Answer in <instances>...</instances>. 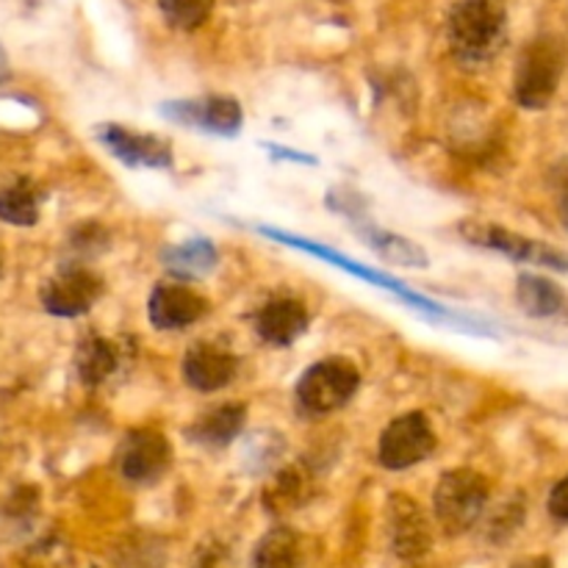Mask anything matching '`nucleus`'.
<instances>
[{
	"instance_id": "25",
	"label": "nucleus",
	"mask_w": 568,
	"mask_h": 568,
	"mask_svg": "<svg viewBox=\"0 0 568 568\" xmlns=\"http://www.w3.org/2000/svg\"><path fill=\"white\" fill-rule=\"evenodd\" d=\"M549 514L558 521H568V475L549 494Z\"/></svg>"
},
{
	"instance_id": "13",
	"label": "nucleus",
	"mask_w": 568,
	"mask_h": 568,
	"mask_svg": "<svg viewBox=\"0 0 568 568\" xmlns=\"http://www.w3.org/2000/svg\"><path fill=\"white\" fill-rule=\"evenodd\" d=\"M236 372V355L214 342L192 344V347L186 349V358H183V381H186L194 392H220V388L231 386Z\"/></svg>"
},
{
	"instance_id": "21",
	"label": "nucleus",
	"mask_w": 568,
	"mask_h": 568,
	"mask_svg": "<svg viewBox=\"0 0 568 568\" xmlns=\"http://www.w3.org/2000/svg\"><path fill=\"white\" fill-rule=\"evenodd\" d=\"M39 209H42V192H39V186L31 178H20V181L0 189V220H3L6 225H37Z\"/></svg>"
},
{
	"instance_id": "11",
	"label": "nucleus",
	"mask_w": 568,
	"mask_h": 568,
	"mask_svg": "<svg viewBox=\"0 0 568 568\" xmlns=\"http://www.w3.org/2000/svg\"><path fill=\"white\" fill-rule=\"evenodd\" d=\"M98 142L114 155L120 164L131 166H148V170H170L172 166V148L159 136L150 133H136L131 128H122L116 122H105V125L94 128Z\"/></svg>"
},
{
	"instance_id": "14",
	"label": "nucleus",
	"mask_w": 568,
	"mask_h": 568,
	"mask_svg": "<svg viewBox=\"0 0 568 568\" xmlns=\"http://www.w3.org/2000/svg\"><path fill=\"white\" fill-rule=\"evenodd\" d=\"M388 536H392V549L403 560L422 558L430 549V525L422 514L419 503H414L405 494H394L386 508Z\"/></svg>"
},
{
	"instance_id": "7",
	"label": "nucleus",
	"mask_w": 568,
	"mask_h": 568,
	"mask_svg": "<svg viewBox=\"0 0 568 568\" xmlns=\"http://www.w3.org/2000/svg\"><path fill=\"white\" fill-rule=\"evenodd\" d=\"M161 116L175 125L194 128V131L214 133V136H239L244 125L242 103L225 94H205V98H186L161 103Z\"/></svg>"
},
{
	"instance_id": "10",
	"label": "nucleus",
	"mask_w": 568,
	"mask_h": 568,
	"mask_svg": "<svg viewBox=\"0 0 568 568\" xmlns=\"http://www.w3.org/2000/svg\"><path fill=\"white\" fill-rule=\"evenodd\" d=\"M120 464L122 477L136 486H153L155 480L164 477V471L172 464V447L159 430H133L128 433L125 442L120 447Z\"/></svg>"
},
{
	"instance_id": "3",
	"label": "nucleus",
	"mask_w": 568,
	"mask_h": 568,
	"mask_svg": "<svg viewBox=\"0 0 568 568\" xmlns=\"http://www.w3.org/2000/svg\"><path fill=\"white\" fill-rule=\"evenodd\" d=\"M566 44L558 37H536L516 61L514 98L521 109L541 111L552 103L566 70Z\"/></svg>"
},
{
	"instance_id": "4",
	"label": "nucleus",
	"mask_w": 568,
	"mask_h": 568,
	"mask_svg": "<svg viewBox=\"0 0 568 568\" xmlns=\"http://www.w3.org/2000/svg\"><path fill=\"white\" fill-rule=\"evenodd\" d=\"M488 497H491V486L480 471H447L433 491V510H436L438 527L453 538L464 536L483 519Z\"/></svg>"
},
{
	"instance_id": "29",
	"label": "nucleus",
	"mask_w": 568,
	"mask_h": 568,
	"mask_svg": "<svg viewBox=\"0 0 568 568\" xmlns=\"http://www.w3.org/2000/svg\"><path fill=\"white\" fill-rule=\"evenodd\" d=\"M560 220H564V225H566V231H568V189H566L564 197H560Z\"/></svg>"
},
{
	"instance_id": "23",
	"label": "nucleus",
	"mask_w": 568,
	"mask_h": 568,
	"mask_svg": "<svg viewBox=\"0 0 568 568\" xmlns=\"http://www.w3.org/2000/svg\"><path fill=\"white\" fill-rule=\"evenodd\" d=\"M311 480L303 469H288L281 471L275 480V486L266 494V503L272 510H294L297 505H303L308 499Z\"/></svg>"
},
{
	"instance_id": "19",
	"label": "nucleus",
	"mask_w": 568,
	"mask_h": 568,
	"mask_svg": "<svg viewBox=\"0 0 568 568\" xmlns=\"http://www.w3.org/2000/svg\"><path fill=\"white\" fill-rule=\"evenodd\" d=\"M353 222H355V231L364 236V242L369 244L381 258H386L388 264L419 266V270H425V266L430 264L425 247H419V244L410 242V239L399 236V233H392V231H383V227L372 225V222H361V220H353Z\"/></svg>"
},
{
	"instance_id": "28",
	"label": "nucleus",
	"mask_w": 568,
	"mask_h": 568,
	"mask_svg": "<svg viewBox=\"0 0 568 568\" xmlns=\"http://www.w3.org/2000/svg\"><path fill=\"white\" fill-rule=\"evenodd\" d=\"M9 75H11V70H9V55H6L3 44H0V87H3V83L9 81Z\"/></svg>"
},
{
	"instance_id": "26",
	"label": "nucleus",
	"mask_w": 568,
	"mask_h": 568,
	"mask_svg": "<svg viewBox=\"0 0 568 568\" xmlns=\"http://www.w3.org/2000/svg\"><path fill=\"white\" fill-rule=\"evenodd\" d=\"M194 568H233L231 558H227V552L222 547H209L203 549V552L197 555V560H194Z\"/></svg>"
},
{
	"instance_id": "6",
	"label": "nucleus",
	"mask_w": 568,
	"mask_h": 568,
	"mask_svg": "<svg viewBox=\"0 0 568 568\" xmlns=\"http://www.w3.org/2000/svg\"><path fill=\"white\" fill-rule=\"evenodd\" d=\"M460 236L469 244H475V247L494 250V253L508 255L510 261H519V264H536L555 272H568L566 253L538 242V239H527L521 236V233L508 231V227L491 225V222L466 220L464 225H460Z\"/></svg>"
},
{
	"instance_id": "1",
	"label": "nucleus",
	"mask_w": 568,
	"mask_h": 568,
	"mask_svg": "<svg viewBox=\"0 0 568 568\" xmlns=\"http://www.w3.org/2000/svg\"><path fill=\"white\" fill-rule=\"evenodd\" d=\"M258 233H261V236L272 239V242L286 244V247L300 250V253L314 255V258L325 261V264L336 266V270L347 272V275L361 277V281L372 283V286L383 288V292L397 294V297L403 300V303H408L414 311H422V314L430 316V320L444 322V325L460 327V331H466V333H483V336H491V331H488L486 322H477V320H471V316L458 314V311L447 308V305H442V303H436V300H430V297H425V294H419V292H416V288H410L408 283L397 281V277L386 275V272L372 270L369 264H361V261L347 258V255L336 253V250H333V247H325V244L314 242V239L294 236V233L277 231V227H266V225H258Z\"/></svg>"
},
{
	"instance_id": "2",
	"label": "nucleus",
	"mask_w": 568,
	"mask_h": 568,
	"mask_svg": "<svg viewBox=\"0 0 568 568\" xmlns=\"http://www.w3.org/2000/svg\"><path fill=\"white\" fill-rule=\"evenodd\" d=\"M447 39L460 64H488L508 39V9L503 0H455L449 9Z\"/></svg>"
},
{
	"instance_id": "5",
	"label": "nucleus",
	"mask_w": 568,
	"mask_h": 568,
	"mask_svg": "<svg viewBox=\"0 0 568 568\" xmlns=\"http://www.w3.org/2000/svg\"><path fill=\"white\" fill-rule=\"evenodd\" d=\"M361 386V372L347 358H325L303 372L297 383V403L308 414L322 416L344 408Z\"/></svg>"
},
{
	"instance_id": "17",
	"label": "nucleus",
	"mask_w": 568,
	"mask_h": 568,
	"mask_svg": "<svg viewBox=\"0 0 568 568\" xmlns=\"http://www.w3.org/2000/svg\"><path fill=\"white\" fill-rule=\"evenodd\" d=\"M161 264L178 277H205L216 270L220 264V253H216L214 244L209 239H186L181 244H170V247L161 250Z\"/></svg>"
},
{
	"instance_id": "8",
	"label": "nucleus",
	"mask_w": 568,
	"mask_h": 568,
	"mask_svg": "<svg viewBox=\"0 0 568 568\" xmlns=\"http://www.w3.org/2000/svg\"><path fill=\"white\" fill-rule=\"evenodd\" d=\"M433 449H436V433H433L430 419L422 410H410V414L397 416L383 430L381 444H377V460L386 469L403 471L430 458Z\"/></svg>"
},
{
	"instance_id": "22",
	"label": "nucleus",
	"mask_w": 568,
	"mask_h": 568,
	"mask_svg": "<svg viewBox=\"0 0 568 568\" xmlns=\"http://www.w3.org/2000/svg\"><path fill=\"white\" fill-rule=\"evenodd\" d=\"M255 568H303V541L292 527H275L258 541Z\"/></svg>"
},
{
	"instance_id": "18",
	"label": "nucleus",
	"mask_w": 568,
	"mask_h": 568,
	"mask_svg": "<svg viewBox=\"0 0 568 568\" xmlns=\"http://www.w3.org/2000/svg\"><path fill=\"white\" fill-rule=\"evenodd\" d=\"M116 366H120V349L114 342L98 336V333H89L78 342L75 372L83 386H100L114 375Z\"/></svg>"
},
{
	"instance_id": "9",
	"label": "nucleus",
	"mask_w": 568,
	"mask_h": 568,
	"mask_svg": "<svg viewBox=\"0 0 568 568\" xmlns=\"http://www.w3.org/2000/svg\"><path fill=\"white\" fill-rule=\"evenodd\" d=\"M42 305L50 316L75 320L83 316L100 297H103V281L83 266H67L59 275L50 277L42 286Z\"/></svg>"
},
{
	"instance_id": "12",
	"label": "nucleus",
	"mask_w": 568,
	"mask_h": 568,
	"mask_svg": "<svg viewBox=\"0 0 568 568\" xmlns=\"http://www.w3.org/2000/svg\"><path fill=\"white\" fill-rule=\"evenodd\" d=\"M205 314H209V300L181 283H161L148 300V316L155 331H183Z\"/></svg>"
},
{
	"instance_id": "20",
	"label": "nucleus",
	"mask_w": 568,
	"mask_h": 568,
	"mask_svg": "<svg viewBox=\"0 0 568 568\" xmlns=\"http://www.w3.org/2000/svg\"><path fill=\"white\" fill-rule=\"evenodd\" d=\"M516 300H519L521 311L527 316H536V320H549L566 308L564 288L555 286L549 277L530 275V272L519 275V281H516Z\"/></svg>"
},
{
	"instance_id": "16",
	"label": "nucleus",
	"mask_w": 568,
	"mask_h": 568,
	"mask_svg": "<svg viewBox=\"0 0 568 568\" xmlns=\"http://www.w3.org/2000/svg\"><path fill=\"white\" fill-rule=\"evenodd\" d=\"M244 422H247V408L239 403L220 405V408L209 410L205 416H200L192 427L186 430V436L194 444H203V447H227V444L236 442L244 430Z\"/></svg>"
},
{
	"instance_id": "30",
	"label": "nucleus",
	"mask_w": 568,
	"mask_h": 568,
	"mask_svg": "<svg viewBox=\"0 0 568 568\" xmlns=\"http://www.w3.org/2000/svg\"><path fill=\"white\" fill-rule=\"evenodd\" d=\"M0 270H3V258H0Z\"/></svg>"
},
{
	"instance_id": "24",
	"label": "nucleus",
	"mask_w": 568,
	"mask_h": 568,
	"mask_svg": "<svg viewBox=\"0 0 568 568\" xmlns=\"http://www.w3.org/2000/svg\"><path fill=\"white\" fill-rule=\"evenodd\" d=\"M159 9L166 26L178 28V31H194L211 17L214 0H159Z\"/></svg>"
},
{
	"instance_id": "27",
	"label": "nucleus",
	"mask_w": 568,
	"mask_h": 568,
	"mask_svg": "<svg viewBox=\"0 0 568 568\" xmlns=\"http://www.w3.org/2000/svg\"><path fill=\"white\" fill-rule=\"evenodd\" d=\"M514 568H555V566H552V558H547V555H532V558L519 560Z\"/></svg>"
},
{
	"instance_id": "15",
	"label": "nucleus",
	"mask_w": 568,
	"mask_h": 568,
	"mask_svg": "<svg viewBox=\"0 0 568 568\" xmlns=\"http://www.w3.org/2000/svg\"><path fill=\"white\" fill-rule=\"evenodd\" d=\"M308 308H305V303H300L294 297L270 300L255 314V333L266 344H272V347H288V344H294L300 336L308 333Z\"/></svg>"
}]
</instances>
